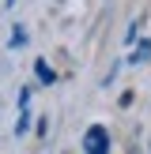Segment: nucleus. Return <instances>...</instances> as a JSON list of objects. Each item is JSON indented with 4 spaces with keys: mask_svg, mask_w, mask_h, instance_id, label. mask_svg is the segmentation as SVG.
Segmentation results:
<instances>
[{
    "mask_svg": "<svg viewBox=\"0 0 151 154\" xmlns=\"http://www.w3.org/2000/svg\"><path fill=\"white\" fill-rule=\"evenodd\" d=\"M83 150L87 154H106L110 150V132H106L102 124H91L87 135H83Z\"/></svg>",
    "mask_w": 151,
    "mask_h": 154,
    "instance_id": "f257e3e1",
    "label": "nucleus"
},
{
    "mask_svg": "<svg viewBox=\"0 0 151 154\" xmlns=\"http://www.w3.org/2000/svg\"><path fill=\"white\" fill-rule=\"evenodd\" d=\"M34 75H38L42 83H53V79H57V72H53V68L45 64V60H34Z\"/></svg>",
    "mask_w": 151,
    "mask_h": 154,
    "instance_id": "f03ea898",
    "label": "nucleus"
},
{
    "mask_svg": "<svg viewBox=\"0 0 151 154\" xmlns=\"http://www.w3.org/2000/svg\"><path fill=\"white\" fill-rule=\"evenodd\" d=\"M8 45H11V49H23V45H27V30H23V26H11V42H8Z\"/></svg>",
    "mask_w": 151,
    "mask_h": 154,
    "instance_id": "7ed1b4c3",
    "label": "nucleus"
}]
</instances>
